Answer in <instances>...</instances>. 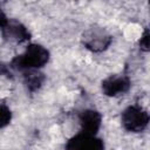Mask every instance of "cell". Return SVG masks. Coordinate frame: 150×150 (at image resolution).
Here are the masks:
<instances>
[{
  "label": "cell",
  "instance_id": "cell-12",
  "mask_svg": "<svg viewBox=\"0 0 150 150\" xmlns=\"http://www.w3.org/2000/svg\"><path fill=\"white\" fill-rule=\"evenodd\" d=\"M1 74H8V71H7V69L5 68V66H0V75Z\"/></svg>",
  "mask_w": 150,
  "mask_h": 150
},
{
  "label": "cell",
  "instance_id": "cell-7",
  "mask_svg": "<svg viewBox=\"0 0 150 150\" xmlns=\"http://www.w3.org/2000/svg\"><path fill=\"white\" fill-rule=\"evenodd\" d=\"M101 121H102V117L100 112H97L96 110H93V109L83 110L80 114V123L82 128L81 132L88 134V135H96V132L101 127Z\"/></svg>",
  "mask_w": 150,
  "mask_h": 150
},
{
  "label": "cell",
  "instance_id": "cell-8",
  "mask_svg": "<svg viewBox=\"0 0 150 150\" xmlns=\"http://www.w3.org/2000/svg\"><path fill=\"white\" fill-rule=\"evenodd\" d=\"M43 81H45L43 74L39 73L38 70L32 69L25 73V84L27 86L29 91H35L36 89H39L43 83Z\"/></svg>",
  "mask_w": 150,
  "mask_h": 150
},
{
  "label": "cell",
  "instance_id": "cell-1",
  "mask_svg": "<svg viewBox=\"0 0 150 150\" xmlns=\"http://www.w3.org/2000/svg\"><path fill=\"white\" fill-rule=\"evenodd\" d=\"M48 60L49 52L41 45L32 43L21 55H18L12 60V66L16 69L32 70L43 67L48 62Z\"/></svg>",
  "mask_w": 150,
  "mask_h": 150
},
{
  "label": "cell",
  "instance_id": "cell-4",
  "mask_svg": "<svg viewBox=\"0 0 150 150\" xmlns=\"http://www.w3.org/2000/svg\"><path fill=\"white\" fill-rule=\"evenodd\" d=\"M67 150H104V144L101 138L95 135H88L80 132L68 141L66 145Z\"/></svg>",
  "mask_w": 150,
  "mask_h": 150
},
{
  "label": "cell",
  "instance_id": "cell-10",
  "mask_svg": "<svg viewBox=\"0 0 150 150\" xmlns=\"http://www.w3.org/2000/svg\"><path fill=\"white\" fill-rule=\"evenodd\" d=\"M139 46L143 50H145V52L149 50V33H148V30H145L144 34L142 35L141 41H139Z\"/></svg>",
  "mask_w": 150,
  "mask_h": 150
},
{
  "label": "cell",
  "instance_id": "cell-9",
  "mask_svg": "<svg viewBox=\"0 0 150 150\" xmlns=\"http://www.w3.org/2000/svg\"><path fill=\"white\" fill-rule=\"evenodd\" d=\"M11 118H12V114L8 107L4 103H0V128L6 127L11 122Z\"/></svg>",
  "mask_w": 150,
  "mask_h": 150
},
{
  "label": "cell",
  "instance_id": "cell-2",
  "mask_svg": "<svg viewBox=\"0 0 150 150\" xmlns=\"http://www.w3.org/2000/svg\"><path fill=\"white\" fill-rule=\"evenodd\" d=\"M148 123L149 115L142 107L130 105L122 114V124L128 131L141 132L146 128Z\"/></svg>",
  "mask_w": 150,
  "mask_h": 150
},
{
  "label": "cell",
  "instance_id": "cell-6",
  "mask_svg": "<svg viewBox=\"0 0 150 150\" xmlns=\"http://www.w3.org/2000/svg\"><path fill=\"white\" fill-rule=\"evenodd\" d=\"M2 35L9 42L21 43L29 39L30 34L27 28L16 20H8L2 27Z\"/></svg>",
  "mask_w": 150,
  "mask_h": 150
},
{
  "label": "cell",
  "instance_id": "cell-3",
  "mask_svg": "<svg viewBox=\"0 0 150 150\" xmlns=\"http://www.w3.org/2000/svg\"><path fill=\"white\" fill-rule=\"evenodd\" d=\"M83 43L91 52H103L110 46L111 36L102 28H90L83 34Z\"/></svg>",
  "mask_w": 150,
  "mask_h": 150
},
{
  "label": "cell",
  "instance_id": "cell-11",
  "mask_svg": "<svg viewBox=\"0 0 150 150\" xmlns=\"http://www.w3.org/2000/svg\"><path fill=\"white\" fill-rule=\"evenodd\" d=\"M7 21H8V19L6 18V15H5V13L0 9V28H2L6 23H7Z\"/></svg>",
  "mask_w": 150,
  "mask_h": 150
},
{
  "label": "cell",
  "instance_id": "cell-5",
  "mask_svg": "<svg viewBox=\"0 0 150 150\" xmlns=\"http://www.w3.org/2000/svg\"><path fill=\"white\" fill-rule=\"evenodd\" d=\"M130 88V80L125 75H111L103 80L102 90L107 96H117L124 94Z\"/></svg>",
  "mask_w": 150,
  "mask_h": 150
}]
</instances>
